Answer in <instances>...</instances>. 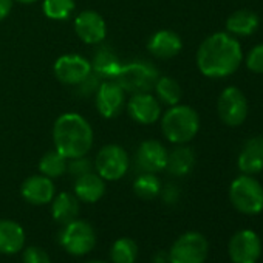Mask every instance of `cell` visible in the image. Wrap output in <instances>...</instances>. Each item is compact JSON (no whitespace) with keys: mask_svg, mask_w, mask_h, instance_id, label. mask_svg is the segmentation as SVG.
I'll list each match as a JSON object with an SVG mask.
<instances>
[{"mask_svg":"<svg viewBox=\"0 0 263 263\" xmlns=\"http://www.w3.org/2000/svg\"><path fill=\"white\" fill-rule=\"evenodd\" d=\"M243 59L240 42L229 33H214L206 37L197 50V67L211 79L231 76Z\"/></svg>","mask_w":263,"mask_h":263,"instance_id":"1","label":"cell"},{"mask_svg":"<svg viewBox=\"0 0 263 263\" xmlns=\"http://www.w3.org/2000/svg\"><path fill=\"white\" fill-rule=\"evenodd\" d=\"M51 137L54 149L67 160L88 155L95 143L91 124L76 111H67L56 118Z\"/></svg>","mask_w":263,"mask_h":263,"instance_id":"2","label":"cell"},{"mask_svg":"<svg viewBox=\"0 0 263 263\" xmlns=\"http://www.w3.org/2000/svg\"><path fill=\"white\" fill-rule=\"evenodd\" d=\"M164 138L172 144H187L200 130V116L191 107L177 104L169 107L160 118Z\"/></svg>","mask_w":263,"mask_h":263,"instance_id":"3","label":"cell"},{"mask_svg":"<svg viewBox=\"0 0 263 263\" xmlns=\"http://www.w3.org/2000/svg\"><path fill=\"white\" fill-rule=\"evenodd\" d=\"M160 78V73L154 64L149 61H132L122 64L116 78V81L125 93H146L151 91Z\"/></svg>","mask_w":263,"mask_h":263,"instance_id":"4","label":"cell"},{"mask_svg":"<svg viewBox=\"0 0 263 263\" xmlns=\"http://www.w3.org/2000/svg\"><path fill=\"white\" fill-rule=\"evenodd\" d=\"M232 206L245 215H257L263 211V186L252 175H240L229 186Z\"/></svg>","mask_w":263,"mask_h":263,"instance_id":"5","label":"cell"},{"mask_svg":"<svg viewBox=\"0 0 263 263\" xmlns=\"http://www.w3.org/2000/svg\"><path fill=\"white\" fill-rule=\"evenodd\" d=\"M169 263H204L209 254L208 238L195 231L181 234L169 249Z\"/></svg>","mask_w":263,"mask_h":263,"instance_id":"6","label":"cell"},{"mask_svg":"<svg viewBox=\"0 0 263 263\" xmlns=\"http://www.w3.org/2000/svg\"><path fill=\"white\" fill-rule=\"evenodd\" d=\"M93 167L95 172L105 181H118L130 167L128 154L119 144H105L96 154Z\"/></svg>","mask_w":263,"mask_h":263,"instance_id":"7","label":"cell"},{"mask_svg":"<svg viewBox=\"0 0 263 263\" xmlns=\"http://www.w3.org/2000/svg\"><path fill=\"white\" fill-rule=\"evenodd\" d=\"M59 243L71 255H85L96 245V232L90 223L76 218L64 224L59 234Z\"/></svg>","mask_w":263,"mask_h":263,"instance_id":"8","label":"cell"},{"mask_svg":"<svg viewBox=\"0 0 263 263\" xmlns=\"http://www.w3.org/2000/svg\"><path fill=\"white\" fill-rule=\"evenodd\" d=\"M125 95L127 93L116 81L113 79L102 81L95 93V107L98 113L105 119H113L119 116L127 104Z\"/></svg>","mask_w":263,"mask_h":263,"instance_id":"9","label":"cell"},{"mask_svg":"<svg viewBox=\"0 0 263 263\" xmlns=\"http://www.w3.org/2000/svg\"><path fill=\"white\" fill-rule=\"evenodd\" d=\"M217 111H218L220 119L229 127H237L243 124L248 116L246 96L237 87L224 88L218 96Z\"/></svg>","mask_w":263,"mask_h":263,"instance_id":"10","label":"cell"},{"mask_svg":"<svg viewBox=\"0 0 263 263\" xmlns=\"http://www.w3.org/2000/svg\"><path fill=\"white\" fill-rule=\"evenodd\" d=\"M228 254L232 263H257L261 255V240L252 229L237 231L228 243Z\"/></svg>","mask_w":263,"mask_h":263,"instance_id":"11","label":"cell"},{"mask_svg":"<svg viewBox=\"0 0 263 263\" xmlns=\"http://www.w3.org/2000/svg\"><path fill=\"white\" fill-rule=\"evenodd\" d=\"M53 71L61 84L76 87L91 73V62L81 54L68 53L56 59Z\"/></svg>","mask_w":263,"mask_h":263,"instance_id":"12","label":"cell"},{"mask_svg":"<svg viewBox=\"0 0 263 263\" xmlns=\"http://www.w3.org/2000/svg\"><path fill=\"white\" fill-rule=\"evenodd\" d=\"M76 36L87 45H101L107 36V24L95 10H84L74 17L73 24Z\"/></svg>","mask_w":263,"mask_h":263,"instance_id":"13","label":"cell"},{"mask_svg":"<svg viewBox=\"0 0 263 263\" xmlns=\"http://www.w3.org/2000/svg\"><path fill=\"white\" fill-rule=\"evenodd\" d=\"M125 108L128 116L141 125L155 124L163 115L161 102L151 91L132 95V98L125 104Z\"/></svg>","mask_w":263,"mask_h":263,"instance_id":"14","label":"cell"},{"mask_svg":"<svg viewBox=\"0 0 263 263\" xmlns=\"http://www.w3.org/2000/svg\"><path fill=\"white\" fill-rule=\"evenodd\" d=\"M167 149L158 140L143 141L135 154V166L140 172L158 174L166 171L167 163Z\"/></svg>","mask_w":263,"mask_h":263,"instance_id":"15","label":"cell"},{"mask_svg":"<svg viewBox=\"0 0 263 263\" xmlns=\"http://www.w3.org/2000/svg\"><path fill=\"white\" fill-rule=\"evenodd\" d=\"M22 198L34 206H44L51 203L56 195V187L51 178L45 175H31L21 186Z\"/></svg>","mask_w":263,"mask_h":263,"instance_id":"16","label":"cell"},{"mask_svg":"<svg viewBox=\"0 0 263 263\" xmlns=\"http://www.w3.org/2000/svg\"><path fill=\"white\" fill-rule=\"evenodd\" d=\"M147 50L157 59H172L183 50V41L172 30H158L149 37Z\"/></svg>","mask_w":263,"mask_h":263,"instance_id":"17","label":"cell"},{"mask_svg":"<svg viewBox=\"0 0 263 263\" xmlns=\"http://www.w3.org/2000/svg\"><path fill=\"white\" fill-rule=\"evenodd\" d=\"M237 166L245 175H255L263 171V138L254 137L245 143L238 154Z\"/></svg>","mask_w":263,"mask_h":263,"instance_id":"18","label":"cell"},{"mask_svg":"<svg viewBox=\"0 0 263 263\" xmlns=\"http://www.w3.org/2000/svg\"><path fill=\"white\" fill-rule=\"evenodd\" d=\"M73 194L79 201L96 203L105 194V180L101 178L95 171L76 178L73 186Z\"/></svg>","mask_w":263,"mask_h":263,"instance_id":"19","label":"cell"},{"mask_svg":"<svg viewBox=\"0 0 263 263\" xmlns=\"http://www.w3.org/2000/svg\"><path fill=\"white\" fill-rule=\"evenodd\" d=\"M25 246V231L24 228L13 221L2 218L0 220V254H17Z\"/></svg>","mask_w":263,"mask_h":263,"instance_id":"20","label":"cell"},{"mask_svg":"<svg viewBox=\"0 0 263 263\" xmlns=\"http://www.w3.org/2000/svg\"><path fill=\"white\" fill-rule=\"evenodd\" d=\"M121 65H122V62L119 61V58L107 45H101L95 51V56L91 59V71L95 74H98L102 81L115 79Z\"/></svg>","mask_w":263,"mask_h":263,"instance_id":"21","label":"cell"},{"mask_svg":"<svg viewBox=\"0 0 263 263\" xmlns=\"http://www.w3.org/2000/svg\"><path fill=\"white\" fill-rule=\"evenodd\" d=\"M79 200L71 192H61L51 200V215L59 224H67L79 215Z\"/></svg>","mask_w":263,"mask_h":263,"instance_id":"22","label":"cell"},{"mask_svg":"<svg viewBox=\"0 0 263 263\" xmlns=\"http://www.w3.org/2000/svg\"><path fill=\"white\" fill-rule=\"evenodd\" d=\"M195 164V155L191 147L184 144H178V147L172 149L167 154L166 171L174 177H184L187 175Z\"/></svg>","mask_w":263,"mask_h":263,"instance_id":"23","label":"cell"},{"mask_svg":"<svg viewBox=\"0 0 263 263\" xmlns=\"http://www.w3.org/2000/svg\"><path fill=\"white\" fill-rule=\"evenodd\" d=\"M258 28V16L251 10H238L226 21V30L231 36H251Z\"/></svg>","mask_w":263,"mask_h":263,"instance_id":"24","label":"cell"},{"mask_svg":"<svg viewBox=\"0 0 263 263\" xmlns=\"http://www.w3.org/2000/svg\"><path fill=\"white\" fill-rule=\"evenodd\" d=\"M155 90V96L157 99L161 102V105H177L180 104L181 98H183V90L180 87V84L171 78V76H160L154 85Z\"/></svg>","mask_w":263,"mask_h":263,"instance_id":"25","label":"cell"},{"mask_svg":"<svg viewBox=\"0 0 263 263\" xmlns=\"http://www.w3.org/2000/svg\"><path fill=\"white\" fill-rule=\"evenodd\" d=\"M67 158L62 157L56 149L48 151L39 160V172L51 180L62 177L67 172Z\"/></svg>","mask_w":263,"mask_h":263,"instance_id":"26","label":"cell"},{"mask_svg":"<svg viewBox=\"0 0 263 263\" xmlns=\"http://www.w3.org/2000/svg\"><path fill=\"white\" fill-rule=\"evenodd\" d=\"M138 258V245L128 237L118 238L110 248L111 263H135Z\"/></svg>","mask_w":263,"mask_h":263,"instance_id":"27","label":"cell"},{"mask_svg":"<svg viewBox=\"0 0 263 263\" xmlns=\"http://www.w3.org/2000/svg\"><path fill=\"white\" fill-rule=\"evenodd\" d=\"M161 181L157 174L141 172L134 181V192L143 200H154L161 192Z\"/></svg>","mask_w":263,"mask_h":263,"instance_id":"28","label":"cell"},{"mask_svg":"<svg viewBox=\"0 0 263 263\" xmlns=\"http://www.w3.org/2000/svg\"><path fill=\"white\" fill-rule=\"evenodd\" d=\"M74 10H76L74 0H44L42 2V11L45 17L56 22L70 19Z\"/></svg>","mask_w":263,"mask_h":263,"instance_id":"29","label":"cell"},{"mask_svg":"<svg viewBox=\"0 0 263 263\" xmlns=\"http://www.w3.org/2000/svg\"><path fill=\"white\" fill-rule=\"evenodd\" d=\"M95 167H93V161H90V158L85 157H78V158H71L67 161V172L70 175H73L74 178L81 177V175H85L88 172H93Z\"/></svg>","mask_w":263,"mask_h":263,"instance_id":"30","label":"cell"},{"mask_svg":"<svg viewBox=\"0 0 263 263\" xmlns=\"http://www.w3.org/2000/svg\"><path fill=\"white\" fill-rule=\"evenodd\" d=\"M24 263H51L48 252L39 246H28L22 252Z\"/></svg>","mask_w":263,"mask_h":263,"instance_id":"31","label":"cell"},{"mask_svg":"<svg viewBox=\"0 0 263 263\" xmlns=\"http://www.w3.org/2000/svg\"><path fill=\"white\" fill-rule=\"evenodd\" d=\"M101 82H102V79H101L98 74H95V73L91 71L82 82H79V84L76 85V93H78L79 96H84V98L91 96V95L96 93V90H98V87H99Z\"/></svg>","mask_w":263,"mask_h":263,"instance_id":"32","label":"cell"},{"mask_svg":"<svg viewBox=\"0 0 263 263\" xmlns=\"http://www.w3.org/2000/svg\"><path fill=\"white\" fill-rule=\"evenodd\" d=\"M246 67L257 74H263V44L254 47L246 58Z\"/></svg>","mask_w":263,"mask_h":263,"instance_id":"33","label":"cell"},{"mask_svg":"<svg viewBox=\"0 0 263 263\" xmlns=\"http://www.w3.org/2000/svg\"><path fill=\"white\" fill-rule=\"evenodd\" d=\"M160 194H161L164 203H167V204H175L178 201V198H180V191L174 184H169L166 187H161V192Z\"/></svg>","mask_w":263,"mask_h":263,"instance_id":"34","label":"cell"},{"mask_svg":"<svg viewBox=\"0 0 263 263\" xmlns=\"http://www.w3.org/2000/svg\"><path fill=\"white\" fill-rule=\"evenodd\" d=\"M14 0H0V22H4L13 10Z\"/></svg>","mask_w":263,"mask_h":263,"instance_id":"35","label":"cell"},{"mask_svg":"<svg viewBox=\"0 0 263 263\" xmlns=\"http://www.w3.org/2000/svg\"><path fill=\"white\" fill-rule=\"evenodd\" d=\"M154 261L155 263H169V254L167 252H158V254H155Z\"/></svg>","mask_w":263,"mask_h":263,"instance_id":"36","label":"cell"},{"mask_svg":"<svg viewBox=\"0 0 263 263\" xmlns=\"http://www.w3.org/2000/svg\"><path fill=\"white\" fill-rule=\"evenodd\" d=\"M14 2H17L21 5H33V4L39 2V0H14Z\"/></svg>","mask_w":263,"mask_h":263,"instance_id":"37","label":"cell"},{"mask_svg":"<svg viewBox=\"0 0 263 263\" xmlns=\"http://www.w3.org/2000/svg\"><path fill=\"white\" fill-rule=\"evenodd\" d=\"M87 263H107V261H102V260H91V261H87Z\"/></svg>","mask_w":263,"mask_h":263,"instance_id":"38","label":"cell"}]
</instances>
